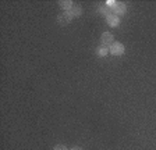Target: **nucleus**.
Instances as JSON below:
<instances>
[{
    "label": "nucleus",
    "instance_id": "nucleus-11",
    "mask_svg": "<svg viewBox=\"0 0 156 150\" xmlns=\"http://www.w3.org/2000/svg\"><path fill=\"white\" fill-rule=\"evenodd\" d=\"M71 150H82V149H81V147H73Z\"/></svg>",
    "mask_w": 156,
    "mask_h": 150
},
{
    "label": "nucleus",
    "instance_id": "nucleus-4",
    "mask_svg": "<svg viewBox=\"0 0 156 150\" xmlns=\"http://www.w3.org/2000/svg\"><path fill=\"white\" fill-rule=\"evenodd\" d=\"M127 11V7L124 3H120V2H116V6H114L113 9V13L116 14V15H121V14H126Z\"/></svg>",
    "mask_w": 156,
    "mask_h": 150
},
{
    "label": "nucleus",
    "instance_id": "nucleus-7",
    "mask_svg": "<svg viewBox=\"0 0 156 150\" xmlns=\"http://www.w3.org/2000/svg\"><path fill=\"white\" fill-rule=\"evenodd\" d=\"M99 11H101L102 14H105L106 17H109V15H112V14H113V10H112L110 7H107V6H102V7H99Z\"/></svg>",
    "mask_w": 156,
    "mask_h": 150
},
{
    "label": "nucleus",
    "instance_id": "nucleus-6",
    "mask_svg": "<svg viewBox=\"0 0 156 150\" xmlns=\"http://www.w3.org/2000/svg\"><path fill=\"white\" fill-rule=\"evenodd\" d=\"M58 4H60V7H62L64 11H68L71 10L73 7V2H70V0H62V2H58Z\"/></svg>",
    "mask_w": 156,
    "mask_h": 150
},
{
    "label": "nucleus",
    "instance_id": "nucleus-3",
    "mask_svg": "<svg viewBox=\"0 0 156 150\" xmlns=\"http://www.w3.org/2000/svg\"><path fill=\"white\" fill-rule=\"evenodd\" d=\"M113 33H110V32H103L102 33V38H101V40H102V45L103 46H107V45H113Z\"/></svg>",
    "mask_w": 156,
    "mask_h": 150
},
{
    "label": "nucleus",
    "instance_id": "nucleus-10",
    "mask_svg": "<svg viewBox=\"0 0 156 150\" xmlns=\"http://www.w3.org/2000/svg\"><path fill=\"white\" fill-rule=\"evenodd\" d=\"M55 150H68L66 146H63V145H58V146L55 147Z\"/></svg>",
    "mask_w": 156,
    "mask_h": 150
},
{
    "label": "nucleus",
    "instance_id": "nucleus-5",
    "mask_svg": "<svg viewBox=\"0 0 156 150\" xmlns=\"http://www.w3.org/2000/svg\"><path fill=\"white\" fill-rule=\"evenodd\" d=\"M106 21L110 26H117L120 24V18H119V15H116V14H112V15L106 17Z\"/></svg>",
    "mask_w": 156,
    "mask_h": 150
},
{
    "label": "nucleus",
    "instance_id": "nucleus-2",
    "mask_svg": "<svg viewBox=\"0 0 156 150\" xmlns=\"http://www.w3.org/2000/svg\"><path fill=\"white\" fill-rule=\"evenodd\" d=\"M81 13H82L81 7H80V6H74L71 10L66 11L64 14L68 17V18H70V20H71V18H74V17H80V15H81Z\"/></svg>",
    "mask_w": 156,
    "mask_h": 150
},
{
    "label": "nucleus",
    "instance_id": "nucleus-1",
    "mask_svg": "<svg viewBox=\"0 0 156 150\" xmlns=\"http://www.w3.org/2000/svg\"><path fill=\"white\" fill-rule=\"evenodd\" d=\"M124 45L120 42H113V45H110V49H109V52L112 53L113 56H121L124 54Z\"/></svg>",
    "mask_w": 156,
    "mask_h": 150
},
{
    "label": "nucleus",
    "instance_id": "nucleus-8",
    "mask_svg": "<svg viewBox=\"0 0 156 150\" xmlns=\"http://www.w3.org/2000/svg\"><path fill=\"white\" fill-rule=\"evenodd\" d=\"M107 52H109V49H107L106 46H101V47H98V50H96L98 56H101V57H105V56L107 54Z\"/></svg>",
    "mask_w": 156,
    "mask_h": 150
},
{
    "label": "nucleus",
    "instance_id": "nucleus-9",
    "mask_svg": "<svg viewBox=\"0 0 156 150\" xmlns=\"http://www.w3.org/2000/svg\"><path fill=\"white\" fill-rule=\"evenodd\" d=\"M57 21L62 24V25H64V24H68L71 20H70V18H68L66 14H63V15H58V17H57Z\"/></svg>",
    "mask_w": 156,
    "mask_h": 150
}]
</instances>
